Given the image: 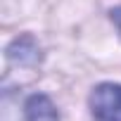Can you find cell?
<instances>
[{
  "mask_svg": "<svg viewBox=\"0 0 121 121\" xmlns=\"http://www.w3.org/2000/svg\"><path fill=\"white\" fill-rule=\"evenodd\" d=\"M26 121H59V114L48 95H31L24 107Z\"/></svg>",
  "mask_w": 121,
  "mask_h": 121,
  "instance_id": "7a4b0ae2",
  "label": "cell"
},
{
  "mask_svg": "<svg viewBox=\"0 0 121 121\" xmlns=\"http://www.w3.org/2000/svg\"><path fill=\"white\" fill-rule=\"evenodd\" d=\"M112 22H114V26H116L119 33H121V7H114V10H112Z\"/></svg>",
  "mask_w": 121,
  "mask_h": 121,
  "instance_id": "3957f363",
  "label": "cell"
},
{
  "mask_svg": "<svg viewBox=\"0 0 121 121\" xmlns=\"http://www.w3.org/2000/svg\"><path fill=\"white\" fill-rule=\"evenodd\" d=\"M90 112L97 121H121V86L100 83L90 93Z\"/></svg>",
  "mask_w": 121,
  "mask_h": 121,
  "instance_id": "6da1fadb",
  "label": "cell"
}]
</instances>
